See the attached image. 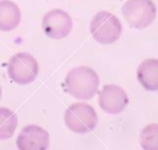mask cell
Segmentation results:
<instances>
[{"label":"cell","mask_w":158,"mask_h":150,"mask_svg":"<svg viewBox=\"0 0 158 150\" xmlns=\"http://www.w3.org/2000/svg\"><path fill=\"white\" fill-rule=\"evenodd\" d=\"M100 79L95 70L89 66H77L67 74L63 89L78 100H90L99 89Z\"/></svg>","instance_id":"obj_1"},{"label":"cell","mask_w":158,"mask_h":150,"mask_svg":"<svg viewBox=\"0 0 158 150\" xmlns=\"http://www.w3.org/2000/svg\"><path fill=\"white\" fill-rule=\"evenodd\" d=\"M122 32V26L118 18L107 11L98 12L90 22V33L93 38L101 44L115 43Z\"/></svg>","instance_id":"obj_2"},{"label":"cell","mask_w":158,"mask_h":150,"mask_svg":"<svg viewBox=\"0 0 158 150\" xmlns=\"http://www.w3.org/2000/svg\"><path fill=\"white\" fill-rule=\"evenodd\" d=\"M64 122L72 132L84 134L96 127L98 114L90 105L84 102H77L65 109Z\"/></svg>","instance_id":"obj_3"},{"label":"cell","mask_w":158,"mask_h":150,"mask_svg":"<svg viewBox=\"0 0 158 150\" xmlns=\"http://www.w3.org/2000/svg\"><path fill=\"white\" fill-rule=\"evenodd\" d=\"M156 6L152 0H127L122 6V15L130 27L147 28L156 18Z\"/></svg>","instance_id":"obj_4"},{"label":"cell","mask_w":158,"mask_h":150,"mask_svg":"<svg viewBox=\"0 0 158 150\" xmlns=\"http://www.w3.org/2000/svg\"><path fill=\"white\" fill-rule=\"evenodd\" d=\"M7 74L14 82L28 85L38 75V63L28 53H16L7 63Z\"/></svg>","instance_id":"obj_5"},{"label":"cell","mask_w":158,"mask_h":150,"mask_svg":"<svg viewBox=\"0 0 158 150\" xmlns=\"http://www.w3.org/2000/svg\"><path fill=\"white\" fill-rule=\"evenodd\" d=\"M73 27L72 17L60 9L48 11L42 18V28L47 37L52 39H62L67 37Z\"/></svg>","instance_id":"obj_6"},{"label":"cell","mask_w":158,"mask_h":150,"mask_svg":"<svg viewBox=\"0 0 158 150\" xmlns=\"http://www.w3.org/2000/svg\"><path fill=\"white\" fill-rule=\"evenodd\" d=\"M128 105V96L120 86L105 85L99 92V106L109 114L122 112Z\"/></svg>","instance_id":"obj_7"},{"label":"cell","mask_w":158,"mask_h":150,"mask_svg":"<svg viewBox=\"0 0 158 150\" xmlns=\"http://www.w3.org/2000/svg\"><path fill=\"white\" fill-rule=\"evenodd\" d=\"M16 145L20 150H46L49 146V134L43 128L30 124L21 129Z\"/></svg>","instance_id":"obj_8"},{"label":"cell","mask_w":158,"mask_h":150,"mask_svg":"<svg viewBox=\"0 0 158 150\" xmlns=\"http://www.w3.org/2000/svg\"><path fill=\"white\" fill-rule=\"evenodd\" d=\"M137 79L147 91H158V59H146L137 68Z\"/></svg>","instance_id":"obj_9"},{"label":"cell","mask_w":158,"mask_h":150,"mask_svg":"<svg viewBox=\"0 0 158 150\" xmlns=\"http://www.w3.org/2000/svg\"><path fill=\"white\" fill-rule=\"evenodd\" d=\"M20 21V7L11 0H0V31H12L19 26Z\"/></svg>","instance_id":"obj_10"},{"label":"cell","mask_w":158,"mask_h":150,"mask_svg":"<svg viewBox=\"0 0 158 150\" xmlns=\"http://www.w3.org/2000/svg\"><path fill=\"white\" fill-rule=\"evenodd\" d=\"M17 128V116L6 107H0V140L10 139Z\"/></svg>","instance_id":"obj_11"},{"label":"cell","mask_w":158,"mask_h":150,"mask_svg":"<svg viewBox=\"0 0 158 150\" xmlns=\"http://www.w3.org/2000/svg\"><path fill=\"white\" fill-rule=\"evenodd\" d=\"M139 144L144 150H158V124H148L141 130Z\"/></svg>","instance_id":"obj_12"},{"label":"cell","mask_w":158,"mask_h":150,"mask_svg":"<svg viewBox=\"0 0 158 150\" xmlns=\"http://www.w3.org/2000/svg\"><path fill=\"white\" fill-rule=\"evenodd\" d=\"M0 97H1V87H0Z\"/></svg>","instance_id":"obj_13"}]
</instances>
